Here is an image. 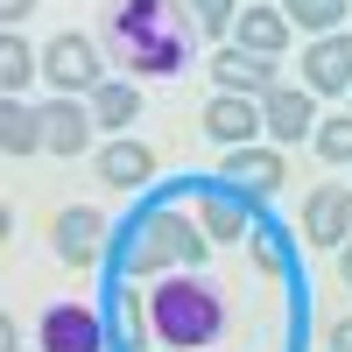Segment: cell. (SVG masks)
<instances>
[{
    "label": "cell",
    "instance_id": "1",
    "mask_svg": "<svg viewBox=\"0 0 352 352\" xmlns=\"http://www.w3.org/2000/svg\"><path fill=\"white\" fill-rule=\"evenodd\" d=\"M106 28L120 64H134V78H169L190 56V21L176 14V0H113Z\"/></svg>",
    "mask_w": 352,
    "mask_h": 352
},
{
    "label": "cell",
    "instance_id": "2",
    "mask_svg": "<svg viewBox=\"0 0 352 352\" xmlns=\"http://www.w3.org/2000/svg\"><path fill=\"white\" fill-rule=\"evenodd\" d=\"M148 331L176 352H204L226 331V296L204 282V268H176L148 289Z\"/></svg>",
    "mask_w": 352,
    "mask_h": 352
},
{
    "label": "cell",
    "instance_id": "3",
    "mask_svg": "<svg viewBox=\"0 0 352 352\" xmlns=\"http://www.w3.org/2000/svg\"><path fill=\"white\" fill-rule=\"evenodd\" d=\"M204 254H212V232L176 219V212H148L134 226V240L120 254V275H162V268H204Z\"/></svg>",
    "mask_w": 352,
    "mask_h": 352
},
{
    "label": "cell",
    "instance_id": "4",
    "mask_svg": "<svg viewBox=\"0 0 352 352\" xmlns=\"http://www.w3.org/2000/svg\"><path fill=\"white\" fill-rule=\"evenodd\" d=\"M43 78H50L64 99H78V92L92 99L99 85H106V71H99V50L85 43V36H56V43L43 50Z\"/></svg>",
    "mask_w": 352,
    "mask_h": 352
},
{
    "label": "cell",
    "instance_id": "5",
    "mask_svg": "<svg viewBox=\"0 0 352 352\" xmlns=\"http://www.w3.org/2000/svg\"><path fill=\"white\" fill-rule=\"evenodd\" d=\"M36 345L43 352H106V317L78 310V303H50L36 324Z\"/></svg>",
    "mask_w": 352,
    "mask_h": 352
},
{
    "label": "cell",
    "instance_id": "6",
    "mask_svg": "<svg viewBox=\"0 0 352 352\" xmlns=\"http://www.w3.org/2000/svg\"><path fill=\"white\" fill-rule=\"evenodd\" d=\"M204 134H212L219 148H254V134H268V113H261V99H247V92H212Z\"/></svg>",
    "mask_w": 352,
    "mask_h": 352
},
{
    "label": "cell",
    "instance_id": "7",
    "mask_svg": "<svg viewBox=\"0 0 352 352\" xmlns=\"http://www.w3.org/2000/svg\"><path fill=\"white\" fill-rule=\"evenodd\" d=\"M261 113H268V134L282 141V148H296V141L317 134V92L310 85H275V92L261 99Z\"/></svg>",
    "mask_w": 352,
    "mask_h": 352
},
{
    "label": "cell",
    "instance_id": "8",
    "mask_svg": "<svg viewBox=\"0 0 352 352\" xmlns=\"http://www.w3.org/2000/svg\"><path fill=\"white\" fill-rule=\"evenodd\" d=\"M303 240H310V247H331V254L352 240V190H345V184L310 190V204H303Z\"/></svg>",
    "mask_w": 352,
    "mask_h": 352
},
{
    "label": "cell",
    "instance_id": "9",
    "mask_svg": "<svg viewBox=\"0 0 352 352\" xmlns=\"http://www.w3.org/2000/svg\"><path fill=\"white\" fill-rule=\"evenodd\" d=\"M303 85L317 99H331V92H352V36L338 28V36H317L303 50Z\"/></svg>",
    "mask_w": 352,
    "mask_h": 352
},
{
    "label": "cell",
    "instance_id": "10",
    "mask_svg": "<svg viewBox=\"0 0 352 352\" xmlns=\"http://www.w3.org/2000/svg\"><path fill=\"white\" fill-rule=\"evenodd\" d=\"M212 85L219 92H247V99H268L275 92V56H254V50H219L212 56Z\"/></svg>",
    "mask_w": 352,
    "mask_h": 352
},
{
    "label": "cell",
    "instance_id": "11",
    "mask_svg": "<svg viewBox=\"0 0 352 352\" xmlns=\"http://www.w3.org/2000/svg\"><path fill=\"white\" fill-rule=\"evenodd\" d=\"M92 106H78V99H56V106H43V148L50 155H85L92 148Z\"/></svg>",
    "mask_w": 352,
    "mask_h": 352
},
{
    "label": "cell",
    "instance_id": "12",
    "mask_svg": "<svg viewBox=\"0 0 352 352\" xmlns=\"http://www.w3.org/2000/svg\"><path fill=\"white\" fill-rule=\"evenodd\" d=\"M106 247V219L85 212V204H71V212H56V261H71V268H92Z\"/></svg>",
    "mask_w": 352,
    "mask_h": 352
},
{
    "label": "cell",
    "instance_id": "13",
    "mask_svg": "<svg viewBox=\"0 0 352 352\" xmlns=\"http://www.w3.org/2000/svg\"><path fill=\"white\" fill-rule=\"evenodd\" d=\"M226 184L232 190H247V197H275L282 190V155L275 148H226Z\"/></svg>",
    "mask_w": 352,
    "mask_h": 352
},
{
    "label": "cell",
    "instance_id": "14",
    "mask_svg": "<svg viewBox=\"0 0 352 352\" xmlns=\"http://www.w3.org/2000/svg\"><path fill=\"white\" fill-rule=\"evenodd\" d=\"M155 176V155H148V141H106L99 148V184H113V190H141Z\"/></svg>",
    "mask_w": 352,
    "mask_h": 352
},
{
    "label": "cell",
    "instance_id": "15",
    "mask_svg": "<svg viewBox=\"0 0 352 352\" xmlns=\"http://www.w3.org/2000/svg\"><path fill=\"white\" fill-rule=\"evenodd\" d=\"M232 43L240 50H254V56H282L289 50V14L282 8H240V21H232Z\"/></svg>",
    "mask_w": 352,
    "mask_h": 352
},
{
    "label": "cell",
    "instance_id": "16",
    "mask_svg": "<svg viewBox=\"0 0 352 352\" xmlns=\"http://www.w3.org/2000/svg\"><path fill=\"white\" fill-rule=\"evenodd\" d=\"M92 120H99V127H113V134H127V127L141 120V92H134L127 78H106L99 92H92Z\"/></svg>",
    "mask_w": 352,
    "mask_h": 352
},
{
    "label": "cell",
    "instance_id": "17",
    "mask_svg": "<svg viewBox=\"0 0 352 352\" xmlns=\"http://www.w3.org/2000/svg\"><path fill=\"white\" fill-rule=\"evenodd\" d=\"M0 148H8L14 162L36 155V148H43V113L21 106V99H8V106H0Z\"/></svg>",
    "mask_w": 352,
    "mask_h": 352
},
{
    "label": "cell",
    "instance_id": "18",
    "mask_svg": "<svg viewBox=\"0 0 352 352\" xmlns=\"http://www.w3.org/2000/svg\"><path fill=\"white\" fill-rule=\"evenodd\" d=\"M247 204H254V197L232 190V184H226V190H204V219H197V226L212 232V240H232V232H247Z\"/></svg>",
    "mask_w": 352,
    "mask_h": 352
},
{
    "label": "cell",
    "instance_id": "19",
    "mask_svg": "<svg viewBox=\"0 0 352 352\" xmlns=\"http://www.w3.org/2000/svg\"><path fill=\"white\" fill-rule=\"evenodd\" d=\"M36 71H43V56L28 50V43L14 36V28H8V36H0V92H8V99H21Z\"/></svg>",
    "mask_w": 352,
    "mask_h": 352
},
{
    "label": "cell",
    "instance_id": "20",
    "mask_svg": "<svg viewBox=\"0 0 352 352\" xmlns=\"http://www.w3.org/2000/svg\"><path fill=\"white\" fill-rule=\"evenodd\" d=\"M282 14H289V28H303V36H338L345 0H282Z\"/></svg>",
    "mask_w": 352,
    "mask_h": 352
},
{
    "label": "cell",
    "instance_id": "21",
    "mask_svg": "<svg viewBox=\"0 0 352 352\" xmlns=\"http://www.w3.org/2000/svg\"><path fill=\"white\" fill-rule=\"evenodd\" d=\"M317 155H324V162H352V113H345V120H317Z\"/></svg>",
    "mask_w": 352,
    "mask_h": 352
},
{
    "label": "cell",
    "instance_id": "22",
    "mask_svg": "<svg viewBox=\"0 0 352 352\" xmlns=\"http://www.w3.org/2000/svg\"><path fill=\"white\" fill-rule=\"evenodd\" d=\"M254 247H261L268 268H289V232H282V226H254Z\"/></svg>",
    "mask_w": 352,
    "mask_h": 352
},
{
    "label": "cell",
    "instance_id": "23",
    "mask_svg": "<svg viewBox=\"0 0 352 352\" xmlns=\"http://www.w3.org/2000/svg\"><path fill=\"white\" fill-rule=\"evenodd\" d=\"M120 338H127V352L141 345V317H134V296H120Z\"/></svg>",
    "mask_w": 352,
    "mask_h": 352
},
{
    "label": "cell",
    "instance_id": "24",
    "mask_svg": "<svg viewBox=\"0 0 352 352\" xmlns=\"http://www.w3.org/2000/svg\"><path fill=\"white\" fill-rule=\"evenodd\" d=\"M331 352H352V317H338V324H331V338H324Z\"/></svg>",
    "mask_w": 352,
    "mask_h": 352
},
{
    "label": "cell",
    "instance_id": "25",
    "mask_svg": "<svg viewBox=\"0 0 352 352\" xmlns=\"http://www.w3.org/2000/svg\"><path fill=\"white\" fill-rule=\"evenodd\" d=\"M28 8H36V0H0V14H8V21H21Z\"/></svg>",
    "mask_w": 352,
    "mask_h": 352
},
{
    "label": "cell",
    "instance_id": "26",
    "mask_svg": "<svg viewBox=\"0 0 352 352\" xmlns=\"http://www.w3.org/2000/svg\"><path fill=\"white\" fill-rule=\"evenodd\" d=\"M338 275H345V282H352V240H345V247H338Z\"/></svg>",
    "mask_w": 352,
    "mask_h": 352
},
{
    "label": "cell",
    "instance_id": "27",
    "mask_svg": "<svg viewBox=\"0 0 352 352\" xmlns=\"http://www.w3.org/2000/svg\"><path fill=\"white\" fill-rule=\"evenodd\" d=\"M190 8H204V0H190Z\"/></svg>",
    "mask_w": 352,
    "mask_h": 352
}]
</instances>
